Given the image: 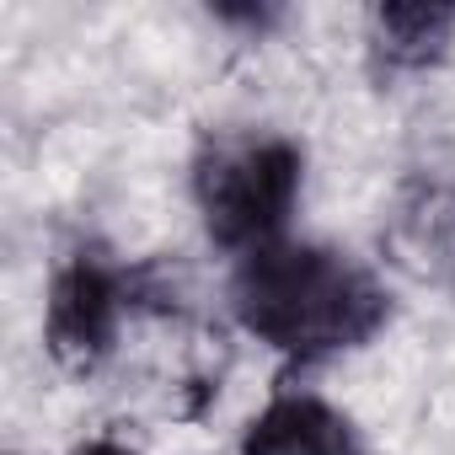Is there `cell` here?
I'll return each mask as SVG.
<instances>
[{
	"label": "cell",
	"mask_w": 455,
	"mask_h": 455,
	"mask_svg": "<svg viewBox=\"0 0 455 455\" xmlns=\"http://www.w3.org/2000/svg\"><path fill=\"white\" fill-rule=\"evenodd\" d=\"M145 300H156L145 268H129L102 247H76L54 268L44 295V343L54 364L70 375H92L97 364H108L124 322L140 316Z\"/></svg>",
	"instance_id": "3957f363"
},
{
	"label": "cell",
	"mask_w": 455,
	"mask_h": 455,
	"mask_svg": "<svg viewBox=\"0 0 455 455\" xmlns=\"http://www.w3.org/2000/svg\"><path fill=\"white\" fill-rule=\"evenodd\" d=\"M231 311L263 348L322 364L364 348L391 322V295L354 252L284 236L236 263Z\"/></svg>",
	"instance_id": "6da1fadb"
},
{
	"label": "cell",
	"mask_w": 455,
	"mask_h": 455,
	"mask_svg": "<svg viewBox=\"0 0 455 455\" xmlns=\"http://www.w3.org/2000/svg\"><path fill=\"white\" fill-rule=\"evenodd\" d=\"M242 455H364L359 428L316 391H274L242 428Z\"/></svg>",
	"instance_id": "277c9868"
},
{
	"label": "cell",
	"mask_w": 455,
	"mask_h": 455,
	"mask_svg": "<svg viewBox=\"0 0 455 455\" xmlns=\"http://www.w3.org/2000/svg\"><path fill=\"white\" fill-rule=\"evenodd\" d=\"M70 455H140V450H129V444H118V439H86V444L70 450Z\"/></svg>",
	"instance_id": "8992f818"
},
{
	"label": "cell",
	"mask_w": 455,
	"mask_h": 455,
	"mask_svg": "<svg viewBox=\"0 0 455 455\" xmlns=\"http://www.w3.org/2000/svg\"><path fill=\"white\" fill-rule=\"evenodd\" d=\"M306 188V150L284 134H209L193 156V204L214 247L252 258L284 242Z\"/></svg>",
	"instance_id": "7a4b0ae2"
},
{
	"label": "cell",
	"mask_w": 455,
	"mask_h": 455,
	"mask_svg": "<svg viewBox=\"0 0 455 455\" xmlns=\"http://www.w3.org/2000/svg\"><path fill=\"white\" fill-rule=\"evenodd\" d=\"M455 44V6H428V0H396V6L370 12V54L386 76H418L444 65Z\"/></svg>",
	"instance_id": "5b68a950"
}]
</instances>
